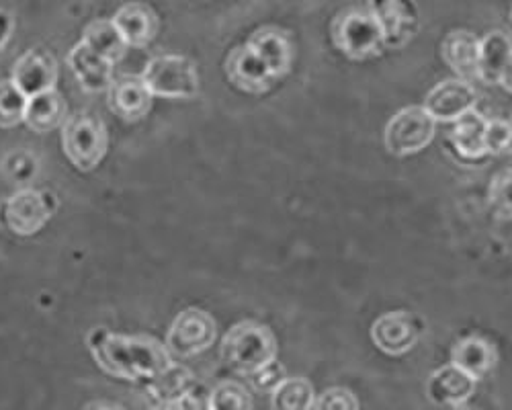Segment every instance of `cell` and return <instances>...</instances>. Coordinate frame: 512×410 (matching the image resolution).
I'll use <instances>...</instances> for the list:
<instances>
[{
  "label": "cell",
  "instance_id": "cell-32",
  "mask_svg": "<svg viewBox=\"0 0 512 410\" xmlns=\"http://www.w3.org/2000/svg\"><path fill=\"white\" fill-rule=\"evenodd\" d=\"M11 31H13V19H11V15L0 11V54H3L5 48H7V41H9V37H11Z\"/></svg>",
  "mask_w": 512,
  "mask_h": 410
},
{
  "label": "cell",
  "instance_id": "cell-5",
  "mask_svg": "<svg viewBox=\"0 0 512 410\" xmlns=\"http://www.w3.org/2000/svg\"><path fill=\"white\" fill-rule=\"evenodd\" d=\"M334 46L353 60L379 56L386 48L379 23L369 11H349L340 15L332 25Z\"/></svg>",
  "mask_w": 512,
  "mask_h": 410
},
{
  "label": "cell",
  "instance_id": "cell-4",
  "mask_svg": "<svg viewBox=\"0 0 512 410\" xmlns=\"http://www.w3.org/2000/svg\"><path fill=\"white\" fill-rule=\"evenodd\" d=\"M142 80L152 95L193 99L199 93V72L185 56H158L148 62Z\"/></svg>",
  "mask_w": 512,
  "mask_h": 410
},
{
  "label": "cell",
  "instance_id": "cell-18",
  "mask_svg": "<svg viewBox=\"0 0 512 410\" xmlns=\"http://www.w3.org/2000/svg\"><path fill=\"white\" fill-rule=\"evenodd\" d=\"M443 60L447 66L463 80L478 78V56H480V39L476 33L457 29L451 31L443 46H441Z\"/></svg>",
  "mask_w": 512,
  "mask_h": 410
},
{
  "label": "cell",
  "instance_id": "cell-34",
  "mask_svg": "<svg viewBox=\"0 0 512 410\" xmlns=\"http://www.w3.org/2000/svg\"><path fill=\"white\" fill-rule=\"evenodd\" d=\"M510 25H512V9H510Z\"/></svg>",
  "mask_w": 512,
  "mask_h": 410
},
{
  "label": "cell",
  "instance_id": "cell-27",
  "mask_svg": "<svg viewBox=\"0 0 512 410\" xmlns=\"http://www.w3.org/2000/svg\"><path fill=\"white\" fill-rule=\"evenodd\" d=\"M488 201L496 218L512 220V169H504L492 179Z\"/></svg>",
  "mask_w": 512,
  "mask_h": 410
},
{
  "label": "cell",
  "instance_id": "cell-2",
  "mask_svg": "<svg viewBox=\"0 0 512 410\" xmlns=\"http://www.w3.org/2000/svg\"><path fill=\"white\" fill-rule=\"evenodd\" d=\"M222 359L242 376H254L259 369L277 359V341L269 326L259 322H238L222 343Z\"/></svg>",
  "mask_w": 512,
  "mask_h": 410
},
{
  "label": "cell",
  "instance_id": "cell-6",
  "mask_svg": "<svg viewBox=\"0 0 512 410\" xmlns=\"http://www.w3.org/2000/svg\"><path fill=\"white\" fill-rule=\"evenodd\" d=\"M437 121L418 105L398 111L386 128V148L394 156H410L429 146L435 138Z\"/></svg>",
  "mask_w": 512,
  "mask_h": 410
},
{
  "label": "cell",
  "instance_id": "cell-7",
  "mask_svg": "<svg viewBox=\"0 0 512 410\" xmlns=\"http://www.w3.org/2000/svg\"><path fill=\"white\" fill-rule=\"evenodd\" d=\"M213 339H216V322H213V318L199 308H187L170 326L166 349L177 357H191L209 349Z\"/></svg>",
  "mask_w": 512,
  "mask_h": 410
},
{
  "label": "cell",
  "instance_id": "cell-13",
  "mask_svg": "<svg viewBox=\"0 0 512 410\" xmlns=\"http://www.w3.org/2000/svg\"><path fill=\"white\" fill-rule=\"evenodd\" d=\"M226 74L234 87L246 93H265L275 80L267 64L256 56V52L248 44L236 48L228 56Z\"/></svg>",
  "mask_w": 512,
  "mask_h": 410
},
{
  "label": "cell",
  "instance_id": "cell-19",
  "mask_svg": "<svg viewBox=\"0 0 512 410\" xmlns=\"http://www.w3.org/2000/svg\"><path fill=\"white\" fill-rule=\"evenodd\" d=\"M113 23L125 39V44L136 48L148 46L158 31V19L154 11L140 3L121 7L113 17Z\"/></svg>",
  "mask_w": 512,
  "mask_h": 410
},
{
  "label": "cell",
  "instance_id": "cell-24",
  "mask_svg": "<svg viewBox=\"0 0 512 410\" xmlns=\"http://www.w3.org/2000/svg\"><path fill=\"white\" fill-rule=\"evenodd\" d=\"M84 44L93 48L97 54L107 58L109 62H117L125 54V39L121 37L119 29L113 21H93L87 29H84Z\"/></svg>",
  "mask_w": 512,
  "mask_h": 410
},
{
  "label": "cell",
  "instance_id": "cell-29",
  "mask_svg": "<svg viewBox=\"0 0 512 410\" xmlns=\"http://www.w3.org/2000/svg\"><path fill=\"white\" fill-rule=\"evenodd\" d=\"M486 152L488 154H502L512 146V126L502 119H488L486 123Z\"/></svg>",
  "mask_w": 512,
  "mask_h": 410
},
{
  "label": "cell",
  "instance_id": "cell-11",
  "mask_svg": "<svg viewBox=\"0 0 512 410\" xmlns=\"http://www.w3.org/2000/svg\"><path fill=\"white\" fill-rule=\"evenodd\" d=\"M369 13L381 27L386 48H400L412 37L416 11L408 0H369Z\"/></svg>",
  "mask_w": 512,
  "mask_h": 410
},
{
  "label": "cell",
  "instance_id": "cell-16",
  "mask_svg": "<svg viewBox=\"0 0 512 410\" xmlns=\"http://www.w3.org/2000/svg\"><path fill=\"white\" fill-rule=\"evenodd\" d=\"M476 378L465 374L457 365L439 367L426 384V394L439 406H461L476 392Z\"/></svg>",
  "mask_w": 512,
  "mask_h": 410
},
{
  "label": "cell",
  "instance_id": "cell-28",
  "mask_svg": "<svg viewBox=\"0 0 512 410\" xmlns=\"http://www.w3.org/2000/svg\"><path fill=\"white\" fill-rule=\"evenodd\" d=\"M209 408H252V400L238 382H222L209 396Z\"/></svg>",
  "mask_w": 512,
  "mask_h": 410
},
{
  "label": "cell",
  "instance_id": "cell-20",
  "mask_svg": "<svg viewBox=\"0 0 512 410\" xmlns=\"http://www.w3.org/2000/svg\"><path fill=\"white\" fill-rule=\"evenodd\" d=\"M486 123L488 119L476 109L463 113L455 119V128L451 132V142L463 158L478 160L488 156L486 152Z\"/></svg>",
  "mask_w": 512,
  "mask_h": 410
},
{
  "label": "cell",
  "instance_id": "cell-21",
  "mask_svg": "<svg viewBox=\"0 0 512 410\" xmlns=\"http://www.w3.org/2000/svg\"><path fill=\"white\" fill-rule=\"evenodd\" d=\"M23 119L27 121V126L33 132L46 134V132L56 130L66 119V105L54 89L37 93L27 99V109H25Z\"/></svg>",
  "mask_w": 512,
  "mask_h": 410
},
{
  "label": "cell",
  "instance_id": "cell-30",
  "mask_svg": "<svg viewBox=\"0 0 512 410\" xmlns=\"http://www.w3.org/2000/svg\"><path fill=\"white\" fill-rule=\"evenodd\" d=\"M359 402L353 396V392L345 388H330L320 398L314 402V408L326 410V408H338V410H347V408H357Z\"/></svg>",
  "mask_w": 512,
  "mask_h": 410
},
{
  "label": "cell",
  "instance_id": "cell-22",
  "mask_svg": "<svg viewBox=\"0 0 512 410\" xmlns=\"http://www.w3.org/2000/svg\"><path fill=\"white\" fill-rule=\"evenodd\" d=\"M512 56V39L502 31H492L480 39L478 78L486 85H498L500 74Z\"/></svg>",
  "mask_w": 512,
  "mask_h": 410
},
{
  "label": "cell",
  "instance_id": "cell-26",
  "mask_svg": "<svg viewBox=\"0 0 512 410\" xmlns=\"http://www.w3.org/2000/svg\"><path fill=\"white\" fill-rule=\"evenodd\" d=\"M27 97L15 82H0V128H13L25 117Z\"/></svg>",
  "mask_w": 512,
  "mask_h": 410
},
{
  "label": "cell",
  "instance_id": "cell-12",
  "mask_svg": "<svg viewBox=\"0 0 512 410\" xmlns=\"http://www.w3.org/2000/svg\"><path fill=\"white\" fill-rule=\"evenodd\" d=\"M56 78H58L56 58L44 48L29 50L17 60L13 68V82L23 91L27 99L37 93L54 89Z\"/></svg>",
  "mask_w": 512,
  "mask_h": 410
},
{
  "label": "cell",
  "instance_id": "cell-23",
  "mask_svg": "<svg viewBox=\"0 0 512 410\" xmlns=\"http://www.w3.org/2000/svg\"><path fill=\"white\" fill-rule=\"evenodd\" d=\"M451 363L457 365L459 369H463L465 374L480 380L494 367L496 351L488 341H484L480 337H469V339L459 341L453 347Z\"/></svg>",
  "mask_w": 512,
  "mask_h": 410
},
{
  "label": "cell",
  "instance_id": "cell-10",
  "mask_svg": "<svg viewBox=\"0 0 512 410\" xmlns=\"http://www.w3.org/2000/svg\"><path fill=\"white\" fill-rule=\"evenodd\" d=\"M371 339L383 353L404 355L418 341V324L406 310L386 312L373 322Z\"/></svg>",
  "mask_w": 512,
  "mask_h": 410
},
{
  "label": "cell",
  "instance_id": "cell-1",
  "mask_svg": "<svg viewBox=\"0 0 512 410\" xmlns=\"http://www.w3.org/2000/svg\"><path fill=\"white\" fill-rule=\"evenodd\" d=\"M93 351L107 374L123 380H158L173 365L168 349L148 337L105 335L93 345Z\"/></svg>",
  "mask_w": 512,
  "mask_h": 410
},
{
  "label": "cell",
  "instance_id": "cell-25",
  "mask_svg": "<svg viewBox=\"0 0 512 410\" xmlns=\"http://www.w3.org/2000/svg\"><path fill=\"white\" fill-rule=\"evenodd\" d=\"M314 388L304 378H283L275 390L271 404L285 410H308L314 408Z\"/></svg>",
  "mask_w": 512,
  "mask_h": 410
},
{
  "label": "cell",
  "instance_id": "cell-17",
  "mask_svg": "<svg viewBox=\"0 0 512 410\" xmlns=\"http://www.w3.org/2000/svg\"><path fill=\"white\" fill-rule=\"evenodd\" d=\"M109 107L127 121L142 119L152 105V93L142 78L123 76L111 80L109 85Z\"/></svg>",
  "mask_w": 512,
  "mask_h": 410
},
{
  "label": "cell",
  "instance_id": "cell-8",
  "mask_svg": "<svg viewBox=\"0 0 512 410\" xmlns=\"http://www.w3.org/2000/svg\"><path fill=\"white\" fill-rule=\"evenodd\" d=\"M52 218V208L48 195L33 189H23L15 193L5 203V222L9 230L19 236H31L39 232Z\"/></svg>",
  "mask_w": 512,
  "mask_h": 410
},
{
  "label": "cell",
  "instance_id": "cell-15",
  "mask_svg": "<svg viewBox=\"0 0 512 410\" xmlns=\"http://www.w3.org/2000/svg\"><path fill=\"white\" fill-rule=\"evenodd\" d=\"M248 46L267 64L273 78H279L291 70L293 44L283 29L279 27L256 29L248 39Z\"/></svg>",
  "mask_w": 512,
  "mask_h": 410
},
{
  "label": "cell",
  "instance_id": "cell-14",
  "mask_svg": "<svg viewBox=\"0 0 512 410\" xmlns=\"http://www.w3.org/2000/svg\"><path fill=\"white\" fill-rule=\"evenodd\" d=\"M68 66L80 82V87L89 93L107 91L113 80V62L97 54L93 48L84 44V41L76 44L70 52Z\"/></svg>",
  "mask_w": 512,
  "mask_h": 410
},
{
  "label": "cell",
  "instance_id": "cell-33",
  "mask_svg": "<svg viewBox=\"0 0 512 410\" xmlns=\"http://www.w3.org/2000/svg\"><path fill=\"white\" fill-rule=\"evenodd\" d=\"M498 85H502L508 93H512V56L508 58V62H506V66H504V70L500 74Z\"/></svg>",
  "mask_w": 512,
  "mask_h": 410
},
{
  "label": "cell",
  "instance_id": "cell-9",
  "mask_svg": "<svg viewBox=\"0 0 512 410\" xmlns=\"http://www.w3.org/2000/svg\"><path fill=\"white\" fill-rule=\"evenodd\" d=\"M478 93L469 85V80L451 78L443 80L426 95L424 109L433 115L435 121H455L463 113L476 109Z\"/></svg>",
  "mask_w": 512,
  "mask_h": 410
},
{
  "label": "cell",
  "instance_id": "cell-31",
  "mask_svg": "<svg viewBox=\"0 0 512 410\" xmlns=\"http://www.w3.org/2000/svg\"><path fill=\"white\" fill-rule=\"evenodd\" d=\"M283 378H285V376H283V367H281L277 361H271L269 365H265L263 369H259V372H256V374L252 376L256 388L271 390V392L275 390V386H277Z\"/></svg>",
  "mask_w": 512,
  "mask_h": 410
},
{
  "label": "cell",
  "instance_id": "cell-3",
  "mask_svg": "<svg viewBox=\"0 0 512 410\" xmlns=\"http://www.w3.org/2000/svg\"><path fill=\"white\" fill-rule=\"evenodd\" d=\"M62 146L78 171H93L107 152V128L93 111H78L64 119Z\"/></svg>",
  "mask_w": 512,
  "mask_h": 410
}]
</instances>
